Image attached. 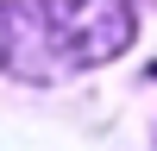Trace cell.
Instances as JSON below:
<instances>
[{"label":"cell","mask_w":157,"mask_h":151,"mask_svg":"<svg viewBox=\"0 0 157 151\" xmlns=\"http://www.w3.org/2000/svg\"><path fill=\"white\" fill-rule=\"evenodd\" d=\"M151 82H157V69H151Z\"/></svg>","instance_id":"cell-2"},{"label":"cell","mask_w":157,"mask_h":151,"mask_svg":"<svg viewBox=\"0 0 157 151\" xmlns=\"http://www.w3.org/2000/svg\"><path fill=\"white\" fill-rule=\"evenodd\" d=\"M126 44H132L126 0H0V69L19 82L94 69Z\"/></svg>","instance_id":"cell-1"}]
</instances>
